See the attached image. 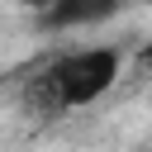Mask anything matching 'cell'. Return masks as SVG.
Listing matches in <instances>:
<instances>
[{
    "instance_id": "1",
    "label": "cell",
    "mask_w": 152,
    "mask_h": 152,
    "mask_svg": "<svg viewBox=\"0 0 152 152\" xmlns=\"http://www.w3.org/2000/svg\"><path fill=\"white\" fill-rule=\"evenodd\" d=\"M119 76H124V48H114V43L71 48V52H57V57L24 86V104H28L33 114L90 109L95 100H104V95L114 90Z\"/></svg>"
},
{
    "instance_id": "2",
    "label": "cell",
    "mask_w": 152,
    "mask_h": 152,
    "mask_svg": "<svg viewBox=\"0 0 152 152\" xmlns=\"http://www.w3.org/2000/svg\"><path fill=\"white\" fill-rule=\"evenodd\" d=\"M119 10H124V0H48L38 10V28L43 33H76V28L109 24Z\"/></svg>"
},
{
    "instance_id": "3",
    "label": "cell",
    "mask_w": 152,
    "mask_h": 152,
    "mask_svg": "<svg viewBox=\"0 0 152 152\" xmlns=\"http://www.w3.org/2000/svg\"><path fill=\"white\" fill-rule=\"evenodd\" d=\"M138 66H142V71H152V48H142V52H138Z\"/></svg>"
},
{
    "instance_id": "4",
    "label": "cell",
    "mask_w": 152,
    "mask_h": 152,
    "mask_svg": "<svg viewBox=\"0 0 152 152\" xmlns=\"http://www.w3.org/2000/svg\"><path fill=\"white\" fill-rule=\"evenodd\" d=\"M19 5H28V10H33V14H38V10H43V5H48V0H19Z\"/></svg>"
}]
</instances>
